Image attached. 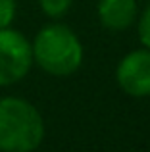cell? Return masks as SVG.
I'll list each match as a JSON object with an SVG mask.
<instances>
[{"instance_id": "cell-6", "label": "cell", "mask_w": 150, "mask_h": 152, "mask_svg": "<svg viewBox=\"0 0 150 152\" xmlns=\"http://www.w3.org/2000/svg\"><path fill=\"white\" fill-rule=\"evenodd\" d=\"M41 8L50 18H62L71 6V0H39Z\"/></svg>"}, {"instance_id": "cell-2", "label": "cell", "mask_w": 150, "mask_h": 152, "mask_svg": "<svg viewBox=\"0 0 150 152\" xmlns=\"http://www.w3.org/2000/svg\"><path fill=\"white\" fill-rule=\"evenodd\" d=\"M31 46L33 62H37L50 75H71L83 62V46L77 35L60 23L42 27Z\"/></svg>"}, {"instance_id": "cell-7", "label": "cell", "mask_w": 150, "mask_h": 152, "mask_svg": "<svg viewBox=\"0 0 150 152\" xmlns=\"http://www.w3.org/2000/svg\"><path fill=\"white\" fill-rule=\"evenodd\" d=\"M15 18V0H0V29L10 27Z\"/></svg>"}, {"instance_id": "cell-3", "label": "cell", "mask_w": 150, "mask_h": 152, "mask_svg": "<svg viewBox=\"0 0 150 152\" xmlns=\"http://www.w3.org/2000/svg\"><path fill=\"white\" fill-rule=\"evenodd\" d=\"M33 64V46L15 29H0V85L21 81Z\"/></svg>"}, {"instance_id": "cell-8", "label": "cell", "mask_w": 150, "mask_h": 152, "mask_svg": "<svg viewBox=\"0 0 150 152\" xmlns=\"http://www.w3.org/2000/svg\"><path fill=\"white\" fill-rule=\"evenodd\" d=\"M139 39L146 48H150V4L146 6V10L141 14L139 19Z\"/></svg>"}, {"instance_id": "cell-4", "label": "cell", "mask_w": 150, "mask_h": 152, "mask_svg": "<svg viewBox=\"0 0 150 152\" xmlns=\"http://www.w3.org/2000/svg\"><path fill=\"white\" fill-rule=\"evenodd\" d=\"M116 79L131 96H150V48L133 50L123 56Z\"/></svg>"}, {"instance_id": "cell-1", "label": "cell", "mask_w": 150, "mask_h": 152, "mask_svg": "<svg viewBox=\"0 0 150 152\" xmlns=\"http://www.w3.org/2000/svg\"><path fill=\"white\" fill-rule=\"evenodd\" d=\"M44 139V121L31 102L0 98V152H33Z\"/></svg>"}, {"instance_id": "cell-5", "label": "cell", "mask_w": 150, "mask_h": 152, "mask_svg": "<svg viewBox=\"0 0 150 152\" xmlns=\"http://www.w3.org/2000/svg\"><path fill=\"white\" fill-rule=\"evenodd\" d=\"M137 18L135 0H100L98 19L110 31H125Z\"/></svg>"}]
</instances>
